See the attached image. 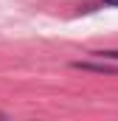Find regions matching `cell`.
Wrapping results in <instances>:
<instances>
[{
    "instance_id": "3",
    "label": "cell",
    "mask_w": 118,
    "mask_h": 121,
    "mask_svg": "<svg viewBox=\"0 0 118 121\" xmlns=\"http://www.w3.org/2000/svg\"><path fill=\"white\" fill-rule=\"evenodd\" d=\"M104 6H113V9H118V0H104Z\"/></svg>"
},
{
    "instance_id": "2",
    "label": "cell",
    "mask_w": 118,
    "mask_h": 121,
    "mask_svg": "<svg viewBox=\"0 0 118 121\" xmlns=\"http://www.w3.org/2000/svg\"><path fill=\"white\" fill-rule=\"evenodd\" d=\"M93 56H101V59H118V51H93Z\"/></svg>"
},
{
    "instance_id": "1",
    "label": "cell",
    "mask_w": 118,
    "mask_h": 121,
    "mask_svg": "<svg viewBox=\"0 0 118 121\" xmlns=\"http://www.w3.org/2000/svg\"><path fill=\"white\" fill-rule=\"evenodd\" d=\"M76 70H93V73H110V76H118V65H107V62H70Z\"/></svg>"
}]
</instances>
